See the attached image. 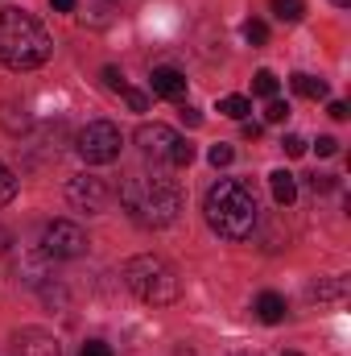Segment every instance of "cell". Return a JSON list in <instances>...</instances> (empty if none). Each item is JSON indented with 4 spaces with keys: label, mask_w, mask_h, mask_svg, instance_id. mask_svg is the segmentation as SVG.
<instances>
[{
    "label": "cell",
    "mask_w": 351,
    "mask_h": 356,
    "mask_svg": "<svg viewBox=\"0 0 351 356\" xmlns=\"http://www.w3.org/2000/svg\"><path fill=\"white\" fill-rule=\"evenodd\" d=\"M120 203L141 228H170L182 216V186L170 175H128L120 182Z\"/></svg>",
    "instance_id": "6da1fadb"
},
{
    "label": "cell",
    "mask_w": 351,
    "mask_h": 356,
    "mask_svg": "<svg viewBox=\"0 0 351 356\" xmlns=\"http://www.w3.org/2000/svg\"><path fill=\"white\" fill-rule=\"evenodd\" d=\"M203 216H207V224H211L215 236H223V241H248L252 228H257V195L240 178H219L207 191V199H203Z\"/></svg>",
    "instance_id": "7a4b0ae2"
},
{
    "label": "cell",
    "mask_w": 351,
    "mask_h": 356,
    "mask_svg": "<svg viewBox=\"0 0 351 356\" xmlns=\"http://www.w3.org/2000/svg\"><path fill=\"white\" fill-rule=\"evenodd\" d=\"M54 54V38L46 25L25 13V8H4L0 13V63L8 71H33Z\"/></svg>",
    "instance_id": "3957f363"
},
{
    "label": "cell",
    "mask_w": 351,
    "mask_h": 356,
    "mask_svg": "<svg viewBox=\"0 0 351 356\" xmlns=\"http://www.w3.org/2000/svg\"><path fill=\"white\" fill-rule=\"evenodd\" d=\"M124 286L149 302V307H170L182 298V282H178V269L153 253H141V257H128L124 261Z\"/></svg>",
    "instance_id": "277c9868"
},
{
    "label": "cell",
    "mask_w": 351,
    "mask_h": 356,
    "mask_svg": "<svg viewBox=\"0 0 351 356\" xmlns=\"http://www.w3.org/2000/svg\"><path fill=\"white\" fill-rule=\"evenodd\" d=\"M120 145H124V137H120V129L112 124V120H91L79 129V137H75V149H79V158L87 162V166H108V162H116L120 158Z\"/></svg>",
    "instance_id": "5b68a950"
},
{
    "label": "cell",
    "mask_w": 351,
    "mask_h": 356,
    "mask_svg": "<svg viewBox=\"0 0 351 356\" xmlns=\"http://www.w3.org/2000/svg\"><path fill=\"white\" fill-rule=\"evenodd\" d=\"M42 253L54 257V261H71V257H83L87 253V232L71 220H54L46 224L42 232Z\"/></svg>",
    "instance_id": "8992f818"
},
{
    "label": "cell",
    "mask_w": 351,
    "mask_h": 356,
    "mask_svg": "<svg viewBox=\"0 0 351 356\" xmlns=\"http://www.w3.org/2000/svg\"><path fill=\"white\" fill-rule=\"evenodd\" d=\"M67 199H71V207L75 211H87V216H99V211H108V203H112V191H108V182L95 175H75L67 182Z\"/></svg>",
    "instance_id": "52a82bcc"
},
{
    "label": "cell",
    "mask_w": 351,
    "mask_h": 356,
    "mask_svg": "<svg viewBox=\"0 0 351 356\" xmlns=\"http://www.w3.org/2000/svg\"><path fill=\"white\" fill-rule=\"evenodd\" d=\"M178 137L170 124H162V120H153V124H141L137 129V145H141V154L145 158H153V162H174V149H178Z\"/></svg>",
    "instance_id": "ba28073f"
},
{
    "label": "cell",
    "mask_w": 351,
    "mask_h": 356,
    "mask_svg": "<svg viewBox=\"0 0 351 356\" xmlns=\"http://www.w3.org/2000/svg\"><path fill=\"white\" fill-rule=\"evenodd\" d=\"M17 348H21V356H62L58 340H54L50 332H42V327H25V332H17Z\"/></svg>",
    "instance_id": "9c48e42d"
},
{
    "label": "cell",
    "mask_w": 351,
    "mask_h": 356,
    "mask_svg": "<svg viewBox=\"0 0 351 356\" xmlns=\"http://www.w3.org/2000/svg\"><path fill=\"white\" fill-rule=\"evenodd\" d=\"M149 91H153L157 99H182V95H186V75L174 71V67H157V71L149 75Z\"/></svg>",
    "instance_id": "30bf717a"
},
{
    "label": "cell",
    "mask_w": 351,
    "mask_h": 356,
    "mask_svg": "<svg viewBox=\"0 0 351 356\" xmlns=\"http://www.w3.org/2000/svg\"><path fill=\"white\" fill-rule=\"evenodd\" d=\"M268 186H273L277 207H289V203L298 199V178L289 175V170H273V175H268Z\"/></svg>",
    "instance_id": "8fae6325"
},
{
    "label": "cell",
    "mask_w": 351,
    "mask_h": 356,
    "mask_svg": "<svg viewBox=\"0 0 351 356\" xmlns=\"http://www.w3.org/2000/svg\"><path fill=\"white\" fill-rule=\"evenodd\" d=\"M289 88L298 91L302 99H327V79H314V75H306V71L289 75Z\"/></svg>",
    "instance_id": "7c38bea8"
},
{
    "label": "cell",
    "mask_w": 351,
    "mask_h": 356,
    "mask_svg": "<svg viewBox=\"0 0 351 356\" xmlns=\"http://www.w3.org/2000/svg\"><path fill=\"white\" fill-rule=\"evenodd\" d=\"M257 315H261L264 323H281L285 319V298L277 290H264L261 298H257Z\"/></svg>",
    "instance_id": "4fadbf2b"
},
{
    "label": "cell",
    "mask_w": 351,
    "mask_h": 356,
    "mask_svg": "<svg viewBox=\"0 0 351 356\" xmlns=\"http://www.w3.org/2000/svg\"><path fill=\"white\" fill-rule=\"evenodd\" d=\"M0 124H4L12 137H21V133H25L33 120H29V112H25V108H17V104H4V108H0Z\"/></svg>",
    "instance_id": "5bb4252c"
},
{
    "label": "cell",
    "mask_w": 351,
    "mask_h": 356,
    "mask_svg": "<svg viewBox=\"0 0 351 356\" xmlns=\"http://www.w3.org/2000/svg\"><path fill=\"white\" fill-rule=\"evenodd\" d=\"M343 294H348V277H327V282H314L310 286V298H318V302H335Z\"/></svg>",
    "instance_id": "9a60e30c"
},
{
    "label": "cell",
    "mask_w": 351,
    "mask_h": 356,
    "mask_svg": "<svg viewBox=\"0 0 351 356\" xmlns=\"http://www.w3.org/2000/svg\"><path fill=\"white\" fill-rule=\"evenodd\" d=\"M219 112H223V116H232V120H248L252 99H244V95H223V99H219Z\"/></svg>",
    "instance_id": "2e32d148"
},
{
    "label": "cell",
    "mask_w": 351,
    "mask_h": 356,
    "mask_svg": "<svg viewBox=\"0 0 351 356\" xmlns=\"http://www.w3.org/2000/svg\"><path fill=\"white\" fill-rule=\"evenodd\" d=\"M273 13H277V21L293 25V21L306 17V0H273Z\"/></svg>",
    "instance_id": "e0dca14e"
},
{
    "label": "cell",
    "mask_w": 351,
    "mask_h": 356,
    "mask_svg": "<svg viewBox=\"0 0 351 356\" xmlns=\"http://www.w3.org/2000/svg\"><path fill=\"white\" fill-rule=\"evenodd\" d=\"M252 95L277 99V75H273V71H257V75H252Z\"/></svg>",
    "instance_id": "ac0fdd59"
},
{
    "label": "cell",
    "mask_w": 351,
    "mask_h": 356,
    "mask_svg": "<svg viewBox=\"0 0 351 356\" xmlns=\"http://www.w3.org/2000/svg\"><path fill=\"white\" fill-rule=\"evenodd\" d=\"M12 199H17V175L0 162V207H4V203H12Z\"/></svg>",
    "instance_id": "d6986e66"
},
{
    "label": "cell",
    "mask_w": 351,
    "mask_h": 356,
    "mask_svg": "<svg viewBox=\"0 0 351 356\" xmlns=\"http://www.w3.org/2000/svg\"><path fill=\"white\" fill-rule=\"evenodd\" d=\"M207 158H211V166L219 170V166H232V162H236V149L219 141V145H211V149H207Z\"/></svg>",
    "instance_id": "ffe728a7"
},
{
    "label": "cell",
    "mask_w": 351,
    "mask_h": 356,
    "mask_svg": "<svg viewBox=\"0 0 351 356\" xmlns=\"http://www.w3.org/2000/svg\"><path fill=\"white\" fill-rule=\"evenodd\" d=\"M264 120H268V124H285V120H289V104H285V99H268Z\"/></svg>",
    "instance_id": "44dd1931"
},
{
    "label": "cell",
    "mask_w": 351,
    "mask_h": 356,
    "mask_svg": "<svg viewBox=\"0 0 351 356\" xmlns=\"http://www.w3.org/2000/svg\"><path fill=\"white\" fill-rule=\"evenodd\" d=\"M244 42H248V46H264V42H268V25H264V21H248V25H244Z\"/></svg>",
    "instance_id": "7402d4cb"
},
{
    "label": "cell",
    "mask_w": 351,
    "mask_h": 356,
    "mask_svg": "<svg viewBox=\"0 0 351 356\" xmlns=\"http://www.w3.org/2000/svg\"><path fill=\"white\" fill-rule=\"evenodd\" d=\"M281 149H285V158H302V154H306V141H302L298 133H285V137H281Z\"/></svg>",
    "instance_id": "603a6c76"
},
{
    "label": "cell",
    "mask_w": 351,
    "mask_h": 356,
    "mask_svg": "<svg viewBox=\"0 0 351 356\" xmlns=\"http://www.w3.org/2000/svg\"><path fill=\"white\" fill-rule=\"evenodd\" d=\"M120 95H124V104H128L132 112H145V108H149V95H145V91H132V88H124Z\"/></svg>",
    "instance_id": "cb8c5ba5"
},
{
    "label": "cell",
    "mask_w": 351,
    "mask_h": 356,
    "mask_svg": "<svg viewBox=\"0 0 351 356\" xmlns=\"http://www.w3.org/2000/svg\"><path fill=\"white\" fill-rule=\"evenodd\" d=\"M190 162H194V145L182 137V141H178V149H174V162H170V166H190Z\"/></svg>",
    "instance_id": "d4e9b609"
},
{
    "label": "cell",
    "mask_w": 351,
    "mask_h": 356,
    "mask_svg": "<svg viewBox=\"0 0 351 356\" xmlns=\"http://www.w3.org/2000/svg\"><path fill=\"white\" fill-rule=\"evenodd\" d=\"M103 83H108L112 91H124V88H128V83H124V75H120L116 67H103Z\"/></svg>",
    "instance_id": "484cf974"
},
{
    "label": "cell",
    "mask_w": 351,
    "mask_h": 356,
    "mask_svg": "<svg viewBox=\"0 0 351 356\" xmlns=\"http://www.w3.org/2000/svg\"><path fill=\"white\" fill-rule=\"evenodd\" d=\"M79 356H112V348H108L103 340H87V344H83V353H79Z\"/></svg>",
    "instance_id": "4316f807"
},
{
    "label": "cell",
    "mask_w": 351,
    "mask_h": 356,
    "mask_svg": "<svg viewBox=\"0 0 351 356\" xmlns=\"http://www.w3.org/2000/svg\"><path fill=\"white\" fill-rule=\"evenodd\" d=\"M339 154V141L335 137H318V158H335Z\"/></svg>",
    "instance_id": "83f0119b"
},
{
    "label": "cell",
    "mask_w": 351,
    "mask_h": 356,
    "mask_svg": "<svg viewBox=\"0 0 351 356\" xmlns=\"http://www.w3.org/2000/svg\"><path fill=\"white\" fill-rule=\"evenodd\" d=\"M182 120H186V129H198L203 124V112L198 108H182Z\"/></svg>",
    "instance_id": "f1b7e54d"
},
{
    "label": "cell",
    "mask_w": 351,
    "mask_h": 356,
    "mask_svg": "<svg viewBox=\"0 0 351 356\" xmlns=\"http://www.w3.org/2000/svg\"><path fill=\"white\" fill-rule=\"evenodd\" d=\"M327 112H331V116H335V120H348V104H343V99H335V104H331V108H327Z\"/></svg>",
    "instance_id": "f546056e"
},
{
    "label": "cell",
    "mask_w": 351,
    "mask_h": 356,
    "mask_svg": "<svg viewBox=\"0 0 351 356\" xmlns=\"http://www.w3.org/2000/svg\"><path fill=\"white\" fill-rule=\"evenodd\" d=\"M261 133H264L261 124H244V137H248V141H257V137H261Z\"/></svg>",
    "instance_id": "4dcf8cb0"
},
{
    "label": "cell",
    "mask_w": 351,
    "mask_h": 356,
    "mask_svg": "<svg viewBox=\"0 0 351 356\" xmlns=\"http://www.w3.org/2000/svg\"><path fill=\"white\" fill-rule=\"evenodd\" d=\"M50 4H54L58 13H71V8H75V0H50Z\"/></svg>",
    "instance_id": "1f68e13d"
},
{
    "label": "cell",
    "mask_w": 351,
    "mask_h": 356,
    "mask_svg": "<svg viewBox=\"0 0 351 356\" xmlns=\"http://www.w3.org/2000/svg\"><path fill=\"white\" fill-rule=\"evenodd\" d=\"M4 245H8V232H4V228H0V253H4Z\"/></svg>",
    "instance_id": "d6a6232c"
},
{
    "label": "cell",
    "mask_w": 351,
    "mask_h": 356,
    "mask_svg": "<svg viewBox=\"0 0 351 356\" xmlns=\"http://www.w3.org/2000/svg\"><path fill=\"white\" fill-rule=\"evenodd\" d=\"M331 4H339V8H348V4H351V0H331Z\"/></svg>",
    "instance_id": "836d02e7"
},
{
    "label": "cell",
    "mask_w": 351,
    "mask_h": 356,
    "mask_svg": "<svg viewBox=\"0 0 351 356\" xmlns=\"http://www.w3.org/2000/svg\"><path fill=\"white\" fill-rule=\"evenodd\" d=\"M281 356H302V353H281Z\"/></svg>",
    "instance_id": "e575fe53"
}]
</instances>
